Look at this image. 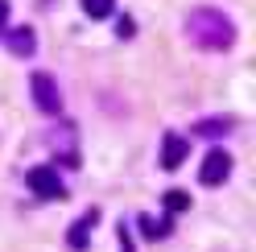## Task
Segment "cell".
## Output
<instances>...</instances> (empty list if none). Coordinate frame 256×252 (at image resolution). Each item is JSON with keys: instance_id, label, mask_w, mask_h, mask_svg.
I'll return each mask as SVG.
<instances>
[{"instance_id": "1", "label": "cell", "mask_w": 256, "mask_h": 252, "mask_svg": "<svg viewBox=\"0 0 256 252\" xmlns=\"http://www.w3.org/2000/svg\"><path fill=\"white\" fill-rule=\"evenodd\" d=\"M182 25H186V38L202 50H232L236 46V21L219 8H190Z\"/></svg>"}, {"instance_id": "2", "label": "cell", "mask_w": 256, "mask_h": 252, "mask_svg": "<svg viewBox=\"0 0 256 252\" xmlns=\"http://www.w3.org/2000/svg\"><path fill=\"white\" fill-rule=\"evenodd\" d=\"M29 91H34V104L42 108L46 116H58V112H62V91H58V83H54V74L34 70V74H29Z\"/></svg>"}, {"instance_id": "3", "label": "cell", "mask_w": 256, "mask_h": 252, "mask_svg": "<svg viewBox=\"0 0 256 252\" xmlns=\"http://www.w3.org/2000/svg\"><path fill=\"white\" fill-rule=\"evenodd\" d=\"M25 182H29V190H34L38 198H66V186L58 182V170L54 166H34L25 174Z\"/></svg>"}, {"instance_id": "4", "label": "cell", "mask_w": 256, "mask_h": 252, "mask_svg": "<svg viewBox=\"0 0 256 252\" xmlns=\"http://www.w3.org/2000/svg\"><path fill=\"white\" fill-rule=\"evenodd\" d=\"M228 174H232V157L223 153V149H211V153L202 157V170H198V182H202V186L228 182Z\"/></svg>"}, {"instance_id": "5", "label": "cell", "mask_w": 256, "mask_h": 252, "mask_svg": "<svg viewBox=\"0 0 256 252\" xmlns=\"http://www.w3.org/2000/svg\"><path fill=\"white\" fill-rule=\"evenodd\" d=\"M4 46H8V54L12 58H34L38 54V38H34V29L29 25H17V29H4Z\"/></svg>"}, {"instance_id": "6", "label": "cell", "mask_w": 256, "mask_h": 252, "mask_svg": "<svg viewBox=\"0 0 256 252\" xmlns=\"http://www.w3.org/2000/svg\"><path fill=\"white\" fill-rule=\"evenodd\" d=\"M95 224H100V211H83V215H78L74 219V224H70V236H66V248L70 252H83L87 244H91V232H95Z\"/></svg>"}, {"instance_id": "7", "label": "cell", "mask_w": 256, "mask_h": 252, "mask_svg": "<svg viewBox=\"0 0 256 252\" xmlns=\"http://www.w3.org/2000/svg\"><path fill=\"white\" fill-rule=\"evenodd\" d=\"M186 153H190V140L182 136V132H166L162 136V170H178L182 162H186Z\"/></svg>"}, {"instance_id": "8", "label": "cell", "mask_w": 256, "mask_h": 252, "mask_svg": "<svg viewBox=\"0 0 256 252\" xmlns=\"http://www.w3.org/2000/svg\"><path fill=\"white\" fill-rule=\"evenodd\" d=\"M232 128H236V120H232V116H206V120L194 124V132H198V136H228Z\"/></svg>"}, {"instance_id": "9", "label": "cell", "mask_w": 256, "mask_h": 252, "mask_svg": "<svg viewBox=\"0 0 256 252\" xmlns=\"http://www.w3.org/2000/svg\"><path fill=\"white\" fill-rule=\"evenodd\" d=\"M136 224H140V232H145V240H166V236L174 232L170 215H166V219H153V215H136Z\"/></svg>"}, {"instance_id": "10", "label": "cell", "mask_w": 256, "mask_h": 252, "mask_svg": "<svg viewBox=\"0 0 256 252\" xmlns=\"http://www.w3.org/2000/svg\"><path fill=\"white\" fill-rule=\"evenodd\" d=\"M162 198H166V211H170V215H178V211H190V194H186V190H166Z\"/></svg>"}, {"instance_id": "11", "label": "cell", "mask_w": 256, "mask_h": 252, "mask_svg": "<svg viewBox=\"0 0 256 252\" xmlns=\"http://www.w3.org/2000/svg\"><path fill=\"white\" fill-rule=\"evenodd\" d=\"M112 8H116L112 0H83V12H87L91 21H104V17H112Z\"/></svg>"}, {"instance_id": "12", "label": "cell", "mask_w": 256, "mask_h": 252, "mask_svg": "<svg viewBox=\"0 0 256 252\" xmlns=\"http://www.w3.org/2000/svg\"><path fill=\"white\" fill-rule=\"evenodd\" d=\"M116 34H120V38H132V34H136L132 17H120V21H116Z\"/></svg>"}, {"instance_id": "13", "label": "cell", "mask_w": 256, "mask_h": 252, "mask_svg": "<svg viewBox=\"0 0 256 252\" xmlns=\"http://www.w3.org/2000/svg\"><path fill=\"white\" fill-rule=\"evenodd\" d=\"M120 252H136V248H132V236H128L124 224H120Z\"/></svg>"}, {"instance_id": "14", "label": "cell", "mask_w": 256, "mask_h": 252, "mask_svg": "<svg viewBox=\"0 0 256 252\" xmlns=\"http://www.w3.org/2000/svg\"><path fill=\"white\" fill-rule=\"evenodd\" d=\"M8 29V0H0V34Z\"/></svg>"}]
</instances>
